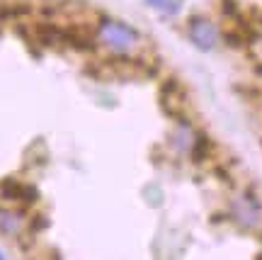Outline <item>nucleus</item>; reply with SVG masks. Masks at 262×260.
Listing matches in <instances>:
<instances>
[{
  "instance_id": "1",
  "label": "nucleus",
  "mask_w": 262,
  "mask_h": 260,
  "mask_svg": "<svg viewBox=\"0 0 262 260\" xmlns=\"http://www.w3.org/2000/svg\"><path fill=\"white\" fill-rule=\"evenodd\" d=\"M97 34L102 39L107 47L117 49V51H126L136 44V39L139 34L134 32L131 27H126L124 22H117V19H102L100 22V29H97Z\"/></svg>"
},
{
  "instance_id": "2",
  "label": "nucleus",
  "mask_w": 262,
  "mask_h": 260,
  "mask_svg": "<svg viewBox=\"0 0 262 260\" xmlns=\"http://www.w3.org/2000/svg\"><path fill=\"white\" fill-rule=\"evenodd\" d=\"M189 39L196 49L211 51L219 44V29L204 17H192L189 19Z\"/></svg>"
},
{
  "instance_id": "3",
  "label": "nucleus",
  "mask_w": 262,
  "mask_h": 260,
  "mask_svg": "<svg viewBox=\"0 0 262 260\" xmlns=\"http://www.w3.org/2000/svg\"><path fill=\"white\" fill-rule=\"evenodd\" d=\"M160 103H163V110L168 112L170 117L182 122L185 117V107H187V100H185V90L178 81H168L160 90Z\"/></svg>"
},
{
  "instance_id": "4",
  "label": "nucleus",
  "mask_w": 262,
  "mask_h": 260,
  "mask_svg": "<svg viewBox=\"0 0 262 260\" xmlns=\"http://www.w3.org/2000/svg\"><path fill=\"white\" fill-rule=\"evenodd\" d=\"M260 214H262V209H260V202L255 199V195H243L233 202L235 222L248 226V229H253V226L260 224Z\"/></svg>"
},
{
  "instance_id": "5",
  "label": "nucleus",
  "mask_w": 262,
  "mask_h": 260,
  "mask_svg": "<svg viewBox=\"0 0 262 260\" xmlns=\"http://www.w3.org/2000/svg\"><path fill=\"white\" fill-rule=\"evenodd\" d=\"M0 195L10 199V202H22V205H32L37 199V190L32 185H22L15 177H5L0 183Z\"/></svg>"
},
{
  "instance_id": "6",
  "label": "nucleus",
  "mask_w": 262,
  "mask_h": 260,
  "mask_svg": "<svg viewBox=\"0 0 262 260\" xmlns=\"http://www.w3.org/2000/svg\"><path fill=\"white\" fill-rule=\"evenodd\" d=\"M192 141H194V131L189 129V124H185V119H182L178 131L172 134V144H175L178 151H189L192 149Z\"/></svg>"
},
{
  "instance_id": "7",
  "label": "nucleus",
  "mask_w": 262,
  "mask_h": 260,
  "mask_svg": "<svg viewBox=\"0 0 262 260\" xmlns=\"http://www.w3.org/2000/svg\"><path fill=\"white\" fill-rule=\"evenodd\" d=\"M192 158L194 161H204L206 153H209V139L204 134H194V141H192Z\"/></svg>"
},
{
  "instance_id": "8",
  "label": "nucleus",
  "mask_w": 262,
  "mask_h": 260,
  "mask_svg": "<svg viewBox=\"0 0 262 260\" xmlns=\"http://www.w3.org/2000/svg\"><path fill=\"white\" fill-rule=\"evenodd\" d=\"M146 5L156 10H163V12H170V15H175L180 10V0H146Z\"/></svg>"
},
{
  "instance_id": "9",
  "label": "nucleus",
  "mask_w": 262,
  "mask_h": 260,
  "mask_svg": "<svg viewBox=\"0 0 262 260\" xmlns=\"http://www.w3.org/2000/svg\"><path fill=\"white\" fill-rule=\"evenodd\" d=\"M44 226H47V219H32V229H34V231L44 229Z\"/></svg>"
},
{
  "instance_id": "10",
  "label": "nucleus",
  "mask_w": 262,
  "mask_h": 260,
  "mask_svg": "<svg viewBox=\"0 0 262 260\" xmlns=\"http://www.w3.org/2000/svg\"><path fill=\"white\" fill-rule=\"evenodd\" d=\"M0 258H5V255H3V251H0Z\"/></svg>"
}]
</instances>
